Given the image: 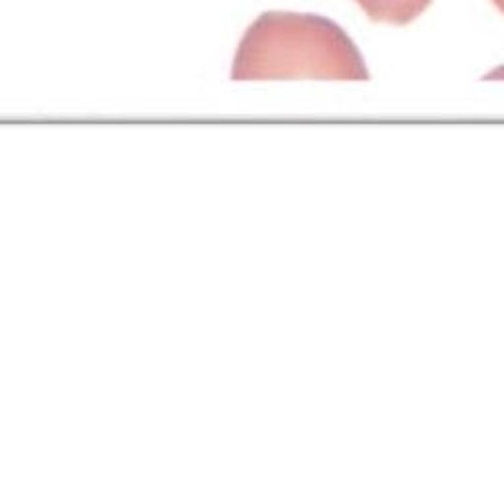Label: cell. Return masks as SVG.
<instances>
[{
    "label": "cell",
    "instance_id": "6da1fadb",
    "mask_svg": "<svg viewBox=\"0 0 504 504\" xmlns=\"http://www.w3.org/2000/svg\"><path fill=\"white\" fill-rule=\"evenodd\" d=\"M231 77L366 81L368 71L357 46L335 22L315 14L266 12L244 32Z\"/></svg>",
    "mask_w": 504,
    "mask_h": 504
},
{
    "label": "cell",
    "instance_id": "7a4b0ae2",
    "mask_svg": "<svg viewBox=\"0 0 504 504\" xmlns=\"http://www.w3.org/2000/svg\"><path fill=\"white\" fill-rule=\"evenodd\" d=\"M373 22L404 26L425 12L431 0H355Z\"/></svg>",
    "mask_w": 504,
    "mask_h": 504
},
{
    "label": "cell",
    "instance_id": "3957f363",
    "mask_svg": "<svg viewBox=\"0 0 504 504\" xmlns=\"http://www.w3.org/2000/svg\"><path fill=\"white\" fill-rule=\"evenodd\" d=\"M490 2H492V4H494V6L504 14V0H490Z\"/></svg>",
    "mask_w": 504,
    "mask_h": 504
}]
</instances>
